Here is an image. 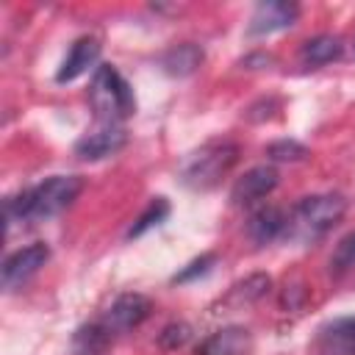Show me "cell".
<instances>
[{
  "mask_svg": "<svg viewBox=\"0 0 355 355\" xmlns=\"http://www.w3.org/2000/svg\"><path fill=\"white\" fill-rule=\"evenodd\" d=\"M200 64H202V50H200L197 44H191V42L175 44V47L166 50L164 58H161V67H164L169 75H178V78L191 75Z\"/></svg>",
  "mask_w": 355,
  "mask_h": 355,
  "instance_id": "2e32d148",
  "label": "cell"
},
{
  "mask_svg": "<svg viewBox=\"0 0 355 355\" xmlns=\"http://www.w3.org/2000/svg\"><path fill=\"white\" fill-rule=\"evenodd\" d=\"M189 336H191L189 324H183V322H172V324L164 327V333L158 336V341H161L164 349H178V347H183V344L189 341Z\"/></svg>",
  "mask_w": 355,
  "mask_h": 355,
  "instance_id": "44dd1931",
  "label": "cell"
},
{
  "mask_svg": "<svg viewBox=\"0 0 355 355\" xmlns=\"http://www.w3.org/2000/svg\"><path fill=\"white\" fill-rule=\"evenodd\" d=\"M344 50L341 39L333 36V33H319L313 39H308L300 50V61L305 67H322V64H330L333 58H338Z\"/></svg>",
  "mask_w": 355,
  "mask_h": 355,
  "instance_id": "9a60e30c",
  "label": "cell"
},
{
  "mask_svg": "<svg viewBox=\"0 0 355 355\" xmlns=\"http://www.w3.org/2000/svg\"><path fill=\"white\" fill-rule=\"evenodd\" d=\"M128 141V133L125 128L119 125H103L92 133H86L83 139H78L75 144V155L83 158V161H100V158H108L114 153H119Z\"/></svg>",
  "mask_w": 355,
  "mask_h": 355,
  "instance_id": "52a82bcc",
  "label": "cell"
},
{
  "mask_svg": "<svg viewBox=\"0 0 355 355\" xmlns=\"http://www.w3.org/2000/svg\"><path fill=\"white\" fill-rule=\"evenodd\" d=\"M150 311H153V305H150L147 297H141V294H119L100 322L111 333H125L130 327H139L150 316Z\"/></svg>",
  "mask_w": 355,
  "mask_h": 355,
  "instance_id": "8992f818",
  "label": "cell"
},
{
  "mask_svg": "<svg viewBox=\"0 0 355 355\" xmlns=\"http://www.w3.org/2000/svg\"><path fill=\"white\" fill-rule=\"evenodd\" d=\"M344 211H347V200L341 194H311L294 205L291 222L302 236H319L330 230L336 222H341Z\"/></svg>",
  "mask_w": 355,
  "mask_h": 355,
  "instance_id": "277c9868",
  "label": "cell"
},
{
  "mask_svg": "<svg viewBox=\"0 0 355 355\" xmlns=\"http://www.w3.org/2000/svg\"><path fill=\"white\" fill-rule=\"evenodd\" d=\"M286 227H288V216H286L277 205H263V208H258V211L250 216V222H247V233H250V239H252L255 244H269V241H275Z\"/></svg>",
  "mask_w": 355,
  "mask_h": 355,
  "instance_id": "4fadbf2b",
  "label": "cell"
},
{
  "mask_svg": "<svg viewBox=\"0 0 355 355\" xmlns=\"http://www.w3.org/2000/svg\"><path fill=\"white\" fill-rule=\"evenodd\" d=\"M269 286H272L269 275H250V277H244L241 283H236V286L227 291L225 305H233V308L252 305V302H258V300L269 291Z\"/></svg>",
  "mask_w": 355,
  "mask_h": 355,
  "instance_id": "e0dca14e",
  "label": "cell"
},
{
  "mask_svg": "<svg viewBox=\"0 0 355 355\" xmlns=\"http://www.w3.org/2000/svg\"><path fill=\"white\" fill-rule=\"evenodd\" d=\"M300 8L294 3H286V0H263L255 6L252 17H250V33L252 36H263V33H275V31H283L288 25H294Z\"/></svg>",
  "mask_w": 355,
  "mask_h": 355,
  "instance_id": "9c48e42d",
  "label": "cell"
},
{
  "mask_svg": "<svg viewBox=\"0 0 355 355\" xmlns=\"http://www.w3.org/2000/svg\"><path fill=\"white\" fill-rule=\"evenodd\" d=\"M277 186V169L275 166H252L247 169L230 189V200L236 205H252L258 200H263L266 194H272Z\"/></svg>",
  "mask_w": 355,
  "mask_h": 355,
  "instance_id": "ba28073f",
  "label": "cell"
},
{
  "mask_svg": "<svg viewBox=\"0 0 355 355\" xmlns=\"http://www.w3.org/2000/svg\"><path fill=\"white\" fill-rule=\"evenodd\" d=\"M50 258V247L44 241H36V244H28L17 252H11L6 261H3V272H0V280H3V288L6 291H14L19 288L28 277H33Z\"/></svg>",
  "mask_w": 355,
  "mask_h": 355,
  "instance_id": "5b68a950",
  "label": "cell"
},
{
  "mask_svg": "<svg viewBox=\"0 0 355 355\" xmlns=\"http://www.w3.org/2000/svg\"><path fill=\"white\" fill-rule=\"evenodd\" d=\"M166 214H169V202L164 200V197H153L150 200V205L144 208V214L133 222V227L128 230V236L133 239V236H141L144 230H150V227H155V225H161L164 219H166Z\"/></svg>",
  "mask_w": 355,
  "mask_h": 355,
  "instance_id": "ac0fdd59",
  "label": "cell"
},
{
  "mask_svg": "<svg viewBox=\"0 0 355 355\" xmlns=\"http://www.w3.org/2000/svg\"><path fill=\"white\" fill-rule=\"evenodd\" d=\"M114 333L103 324V322H92L78 327L75 338H72V352L75 355H105L111 347Z\"/></svg>",
  "mask_w": 355,
  "mask_h": 355,
  "instance_id": "5bb4252c",
  "label": "cell"
},
{
  "mask_svg": "<svg viewBox=\"0 0 355 355\" xmlns=\"http://www.w3.org/2000/svg\"><path fill=\"white\" fill-rule=\"evenodd\" d=\"M216 261V255L214 252H205V255H200V258H194L186 269H180L178 275H175V283H186V280H194L197 275H205L208 269H211V263Z\"/></svg>",
  "mask_w": 355,
  "mask_h": 355,
  "instance_id": "7402d4cb",
  "label": "cell"
},
{
  "mask_svg": "<svg viewBox=\"0 0 355 355\" xmlns=\"http://www.w3.org/2000/svg\"><path fill=\"white\" fill-rule=\"evenodd\" d=\"M266 155L275 158V161H302L308 155V150L302 144H297V141H286L283 139V141H272L266 147Z\"/></svg>",
  "mask_w": 355,
  "mask_h": 355,
  "instance_id": "ffe728a7",
  "label": "cell"
},
{
  "mask_svg": "<svg viewBox=\"0 0 355 355\" xmlns=\"http://www.w3.org/2000/svg\"><path fill=\"white\" fill-rule=\"evenodd\" d=\"M97 55H100V42H97L94 36H80V39L72 44L69 55L64 58L61 69L55 72V80H58V83H69V80L80 78L89 67H94Z\"/></svg>",
  "mask_w": 355,
  "mask_h": 355,
  "instance_id": "7c38bea8",
  "label": "cell"
},
{
  "mask_svg": "<svg viewBox=\"0 0 355 355\" xmlns=\"http://www.w3.org/2000/svg\"><path fill=\"white\" fill-rule=\"evenodd\" d=\"M80 191H83V180L78 175H53L39 186L25 189L17 197H8L6 219L8 225H14V222H42L58 216L78 200Z\"/></svg>",
  "mask_w": 355,
  "mask_h": 355,
  "instance_id": "6da1fadb",
  "label": "cell"
},
{
  "mask_svg": "<svg viewBox=\"0 0 355 355\" xmlns=\"http://www.w3.org/2000/svg\"><path fill=\"white\" fill-rule=\"evenodd\" d=\"M89 103H92L94 116L103 125H119L136 111L133 89L128 86L122 72L111 64H100L94 69L92 86H89Z\"/></svg>",
  "mask_w": 355,
  "mask_h": 355,
  "instance_id": "7a4b0ae2",
  "label": "cell"
},
{
  "mask_svg": "<svg viewBox=\"0 0 355 355\" xmlns=\"http://www.w3.org/2000/svg\"><path fill=\"white\" fill-rule=\"evenodd\" d=\"M239 147L233 141H208L197 153H191L180 169V180L194 191L214 189L236 164Z\"/></svg>",
  "mask_w": 355,
  "mask_h": 355,
  "instance_id": "3957f363",
  "label": "cell"
},
{
  "mask_svg": "<svg viewBox=\"0 0 355 355\" xmlns=\"http://www.w3.org/2000/svg\"><path fill=\"white\" fill-rule=\"evenodd\" d=\"M313 349L316 355H355V316L327 322L319 330Z\"/></svg>",
  "mask_w": 355,
  "mask_h": 355,
  "instance_id": "30bf717a",
  "label": "cell"
},
{
  "mask_svg": "<svg viewBox=\"0 0 355 355\" xmlns=\"http://www.w3.org/2000/svg\"><path fill=\"white\" fill-rule=\"evenodd\" d=\"M349 269H355V230L347 233V236L336 244V250H333V255H330V272H333V275H344V272H349Z\"/></svg>",
  "mask_w": 355,
  "mask_h": 355,
  "instance_id": "d6986e66",
  "label": "cell"
},
{
  "mask_svg": "<svg viewBox=\"0 0 355 355\" xmlns=\"http://www.w3.org/2000/svg\"><path fill=\"white\" fill-rule=\"evenodd\" d=\"M252 349V336L247 327H225V330H216L214 336H208L200 347H197V355H247Z\"/></svg>",
  "mask_w": 355,
  "mask_h": 355,
  "instance_id": "8fae6325",
  "label": "cell"
}]
</instances>
